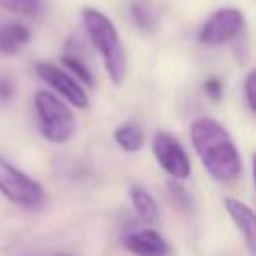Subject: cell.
Segmentation results:
<instances>
[{"mask_svg":"<svg viewBox=\"0 0 256 256\" xmlns=\"http://www.w3.org/2000/svg\"><path fill=\"white\" fill-rule=\"evenodd\" d=\"M16 96V84L8 74H0V106L8 104Z\"/></svg>","mask_w":256,"mask_h":256,"instance_id":"cell-18","label":"cell"},{"mask_svg":"<svg viewBox=\"0 0 256 256\" xmlns=\"http://www.w3.org/2000/svg\"><path fill=\"white\" fill-rule=\"evenodd\" d=\"M190 140L200 162L214 180L232 186L242 178V158L238 146L218 120H194L190 126Z\"/></svg>","mask_w":256,"mask_h":256,"instance_id":"cell-1","label":"cell"},{"mask_svg":"<svg viewBox=\"0 0 256 256\" xmlns=\"http://www.w3.org/2000/svg\"><path fill=\"white\" fill-rule=\"evenodd\" d=\"M254 90H256V72L250 70V72L246 74V80H244V98H246V106L250 108V112H256Z\"/></svg>","mask_w":256,"mask_h":256,"instance_id":"cell-16","label":"cell"},{"mask_svg":"<svg viewBox=\"0 0 256 256\" xmlns=\"http://www.w3.org/2000/svg\"><path fill=\"white\" fill-rule=\"evenodd\" d=\"M0 6L6 8L8 12L20 14V16H28V18H36L44 10V2L42 0H0Z\"/></svg>","mask_w":256,"mask_h":256,"instance_id":"cell-15","label":"cell"},{"mask_svg":"<svg viewBox=\"0 0 256 256\" xmlns=\"http://www.w3.org/2000/svg\"><path fill=\"white\" fill-rule=\"evenodd\" d=\"M34 70L36 74L50 86L54 88L68 104L76 106V108H88L90 104V98L86 94V90L82 88V84L70 74L66 72L64 68L52 64V62H46V60H40L34 64Z\"/></svg>","mask_w":256,"mask_h":256,"instance_id":"cell-7","label":"cell"},{"mask_svg":"<svg viewBox=\"0 0 256 256\" xmlns=\"http://www.w3.org/2000/svg\"><path fill=\"white\" fill-rule=\"evenodd\" d=\"M32 38V32L28 26L12 22L6 26H0V54L4 56H12L16 52H20Z\"/></svg>","mask_w":256,"mask_h":256,"instance_id":"cell-10","label":"cell"},{"mask_svg":"<svg viewBox=\"0 0 256 256\" xmlns=\"http://www.w3.org/2000/svg\"><path fill=\"white\" fill-rule=\"evenodd\" d=\"M62 64H64V70H66V72H72L80 84H84V86H88V88H94V84H96L94 74L90 72V68H88L78 56H74V54H64V56H62Z\"/></svg>","mask_w":256,"mask_h":256,"instance_id":"cell-14","label":"cell"},{"mask_svg":"<svg viewBox=\"0 0 256 256\" xmlns=\"http://www.w3.org/2000/svg\"><path fill=\"white\" fill-rule=\"evenodd\" d=\"M122 244L134 256H168L170 254V244L166 242V238L152 228L134 230L126 234L122 238Z\"/></svg>","mask_w":256,"mask_h":256,"instance_id":"cell-8","label":"cell"},{"mask_svg":"<svg viewBox=\"0 0 256 256\" xmlns=\"http://www.w3.org/2000/svg\"><path fill=\"white\" fill-rule=\"evenodd\" d=\"M128 194H130V200H132V206H134L136 214L144 222L156 224L158 222V206H156V200L152 198V194L140 184H132L128 188Z\"/></svg>","mask_w":256,"mask_h":256,"instance_id":"cell-12","label":"cell"},{"mask_svg":"<svg viewBox=\"0 0 256 256\" xmlns=\"http://www.w3.org/2000/svg\"><path fill=\"white\" fill-rule=\"evenodd\" d=\"M130 18L140 30L150 32L158 24V10L150 0H134L130 4Z\"/></svg>","mask_w":256,"mask_h":256,"instance_id":"cell-13","label":"cell"},{"mask_svg":"<svg viewBox=\"0 0 256 256\" xmlns=\"http://www.w3.org/2000/svg\"><path fill=\"white\" fill-rule=\"evenodd\" d=\"M204 92L208 98L212 100H220L222 94H224V86H222V80L216 78V76H210L206 82H204Z\"/></svg>","mask_w":256,"mask_h":256,"instance_id":"cell-19","label":"cell"},{"mask_svg":"<svg viewBox=\"0 0 256 256\" xmlns=\"http://www.w3.org/2000/svg\"><path fill=\"white\" fill-rule=\"evenodd\" d=\"M114 142L128 154H136L144 146V130L138 122L126 120L114 128Z\"/></svg>","mask_w":256,"mask_h":256,"instance_id":"cell-11","label":"cell"},{"mask_svg":"<svg viewBox=\"0 0 256 256\" xmlns=\"http://www.w3.org/2000/svg\"><path fill=\"white\" fill-rule=\"evenodd\" d=\"M0 192L16 206L34 210L40 208L46 202V190L44 186L12 166L8 160L0 158Z\"/></svg>","mask_w":256,"mask_h":256,"instance_id":"cell-4","label":"cell"},{"mask_svg":"<svg viewBox=\"0 0 256 256\" xmlns=\"http://www.w3.org/2000/svg\"><path fill=\"white\" fill-rule=\"evenodd\" d=\"M224 208H226L230 220L234 222V226L238 228V232L242 234L248 252L254 254V246H256L254 210H252L248 204H244L242 200H236V198H226V200H224Z\"/></svg>","mask_w":256,"mask_h":256,"instance_id":"cell-9","label":"cell"},{"mask_svg":"<svg viewBox=\"0 0 256 256\" xmlns=\"http://www.w3.org/2000/svg\"><path fill=\"white\" fill-rule=\"evenodd\" d=\"M34 108L42 136L52 144H64L76 130V120L68 104L50 90H38L34 94Z\"/></svg>","mask_w":256,"mask_h":256,"instance_id":"cell-3","label":"cell"},{"mask_svg":"<svg viewBox=\"0 0 256 256\" xmlns=\"http://www.w3.org/2000/svg\"><path fill=\"white\" fill-rule=\"evenodd\" d=\"M244 14L238 8H218L208 16V20L200 28V42L208 46H220L234 38H238L244 30Z\"/></svg>","mask_w":256,"mask_h":256,"instance_id":"cell-6","label":"cell"},{"mask_svg":"<svg viewBox=\"0 0 256 256\" xmlns=\"http://www.w3.org/2000/svg\"><path fill=\"white\" fill-rule=\"evenodd\" d=\"M168 188H170V194H172V198H174V202H178V206L180 208H184V210H188L190 206H192V198H190V194H188V190L182 186V184H176V182H170L168 184Z\"/></svg>","mask_w":256,"mask_h":256,"instance_id":"cell-17","label":"cell"},{"mask_svg":"<svg viewBox=\"0 0 256 256\" xmlns=\"http://www.w3.org/2000/svg\"><path fill=\"white\" fill-rule=\"evenodd\" d=\"M82 22L92 46L98 50L102 58L108 78L112 80V84L120 86L128 72V58H126V50L118 34V28L104 12L96 8H84Z\"/></svg>","mask_w":256,"mask_h":256,"instance_id":"cell-2","label":"cell"},{"mask_svg":"<svg viewBox=\"0 0 256 256\" xmlns=\"http://www.w3.org/2000/svg\"><path fill=\"white\" fill-rule=\"evenodd\" d=\"M56 256H70V254H56Z\"/></svg>","mask_w":256,"mask_h":256,"instance_id":"cell-20","label":"cell"},{"mask_svg":"<svg viewBox=\"0 0 256 256\" xmlns=\"http://www.w3.org/2000/svg\"><path fill=\"white\" fill-rule=\"evenodd\" d=\"M152 154L160 164V168L174 180H186L190 176L192 172L190 158L174 134L164 130L156 132L152 138Z\"/></svg>","mask_w":256,"mask_h":256,"instance_id":"cell-5","label":"cell"}]
</instances>
